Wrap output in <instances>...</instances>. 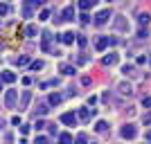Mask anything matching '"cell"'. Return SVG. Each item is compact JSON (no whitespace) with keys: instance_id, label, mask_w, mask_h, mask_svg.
<instances>
[{"instance_id":"cell-9","label":"cell","mask_w":151,"mask_h":144,"mask_svg":"<svg viewBox=\"0 0 151 144\" xmlns=\"http://www.w3.org/2000/svg\"><path fill=\"white\" fill-rule=\"evenodd\" d=\"M117 92H120L122 97H131V95H133V86L129 81H122L120 86H117Z\"/></svg>"},{"instance_id":"cell-17","label":"cell","mask_w":151,"mask_h":144,"mask_svg":"<svg viewBox=\"0 0 151 144\" xmlns=\"http://www.w3.org/2000/svg\"><path fill=\"white\" fill-rule=\"evenodd\" d=\"M47 113H50V104H47V101H41V104L36 106V115L43 117V115H47Z\"/></svg>"},{"instance_id":"cell-43","label":"cell","mask_w":151,"mask_h":144,"mask_svg":"<svg viewBox=\"0 0 151 144\" xmlns=\"http://www.w3.org/2000/svg\"><path fill=\"white\" fill-rule=\"evenodd\" d=\"M145 138H147V142L151 144V128H149V131H147V135H145Z\"/></svg>"},{"instance_id":"cell-36","label":"cell","mask_w":151,"mask_h":144,"mask_svg":"<svg viewBox=\"0 0 151 144\" xmlns=\"http://www.w3.org/2000/svg\"><path fill=\"white\" fill-rule=\"evenodd\" d=\"M34 128H36V131H41V128H45V122H43V119H36V124H34Z\"/></svg>"},{"instance_id":"cell-44","label":"cell","mask_w":151,"mask_h":144,"mask_svg":"<svg viewBox=\"0 0 151 144\" xmlns=\"http://www.w3.org/2000/svg\"><path fill=\"white\" fill-rule=\"evenodd\" d=\"M0 128H5V119L0 117Z\"/></svg>"},{"instance_id":"cell-15","label":"cell","mask_w":151,"mask_h":144,"mask_svg":"<svg viewBox=\"0 0 151 144\" xmlns=\"http://www.w3.org/2000/svg\"><path fill=\"white\" fill-rule=\"evenodd\" d=\"M0 79H2V83H14V81H16V75H14L12 70H2Z\"/></svg>"},{"instance_id":"cell-25","label":"cell","mask_w":151,"mask_h":144,"mask_svg":"<svg viewBox=\"0 0 151 144\" xmlns=\"http://www.w3.org/2000/svg\"><path fill=\"white\" fill-rule=\"evenodd\" d=\"M29 68H32V70H36V72H38V70H43V68H45V63L41 61V59H36V61H32V63H29Z\"/></svg>"},{"instance_id":"cell-38","label":"cell","mask_w":151,"mask_h":144,"mask_svg":"<svg viewBox=\"0 0 151 144\" xmlns=\"http://www.w3.org/2000/svg\"><path fill=\"white\" fill-rule=\"evenodd\" d=\"M79 20H81L83 25H86V23H90V16H88V14H83V11H81V16H79Z\"/></svg>"},{"instance_id":"cell-24","label":"cell","mask_w":151,"mask_h":144,"mask_svg":"<svg viewBox=\"0 0 151 144\" xmlns=\"http://www.w3.org/2000/svg\"><path fill=\"white\" fill-rule=\"evenodd\" d=\"M72 142H75V144H88V135H86V133H79Z\"/></svg>"},{"instance_id":"cell-6","label":"cell","mask_w":151,"mask_h":144,"mask_svg":"<svg viewBox=\"0 0 151 144\" xmlns=\"http://www.w3.org/2000/svg\"><path fill=\"white\" fill-rule=\"evenodd\" d=\"M117 61H120V54H117V52H111V54H106V57H101V65H106V68L115 65Z\"/></svg>"},{"instance_id":"cell-34","label":"cell","mask_w":151,"mask_h":144,"mask_svg":"<svg viewBox=\"0 0 151 144\" xmlns=\"http://www.w3.org/2000/svg\"><path fill=\"white\" fill-rule=\"evenodd\" d=\"M142 124H145V126H151V113H147L145 117H142Z\"/></svg>"},{"instance_id":"cell-32","label":"cell","mask_w":151,"mask_h":144,"mask_svg":"<svg viewBox=\"0 0 151 144\" xmlns=\"http://www.w3.org/2000/svg\"><path fill=\"white\" fill-rule=\"evenodd\" d=\"M5 144H14V135H12V131H7V133H5Z\"/></svg>"},{"instance_id":"cell-39","label":"cell","mask_w":151,"mask_h":144,"mask_svg":"<svg viewBox=\"0 0 151 144\" xmlns=\"http://www.w3.org/2000/svg\"><path fill=\"white\" fill-rule=\"evenodd\" d=\"M81 83H83V86H90V83H93V79L86 75V77H81Z\"/></svg>"},{"instance_id":"cell-1","label":"cell","mask_w":151,"mask_h":144,"mask_svg":"<svg viewBox=\"0 0 151 144\" xmlns=\"http://www.w3.org/2000/svg\"><path fill=\"white\" fill-rule=\"evenodd\" d=\"M111 16H113V11H111V9H99V11L95 14L93 16V20H95V25H106L108 20H111Z\"/></svg>"},{"instance_id":"cell-21","label":"cell","mask_w":151,"mask_h":144,"mask_svg":"<svg viewBox=\"0 0 151 144\" xmlns=\"http://www.w3.org/2000/svg\"><path fill=\"white\" fill-rule=\"evenodd\" d=\"M36 34H38V27H36V25H27V27H25V36L34 38Z\"/></svg>"},{"instance_id":"cell-2","label":"cell","mask_w":151,"mask_h":144,"mask_svg":"<svg viewBox=\"0 0 151 144\" xmlns=\"http://www.w3.org/2000/svg\"><path fill=\"white\" fill-rule=\"evenodd\" d=\"M16 104H18V90L7 88L5 90V106L7 108H16Z\"/></svg>"},{"instance_id":"cell-11","label":"cell","mask_w":151,"mask_h":144,"mask_svg":"<svg viewBox=\"0 0 151 144\" xmlns=\"http://www.w3.org/2000/svg\"><path fill=\"white\" fill-rule=\"evenodd\" d=\"M106 47H108V36H97V41H95V50L104 52Z\"/></svg>"},{"instance_id":"cell-33","label":"cell","mask_w":151,"mask_h":144,"mask_svg":"<svg viewBox=\"0 0 151 144\" xmlns=\"http://www.w3.org/2000/svg\"><path fill=\"white\" fill-rule=\"evenodd\" d=\"M7 14H9V5H2V2H0V16H7Z\"/></svg>"},{"instance_id":"cell-22","label":"cell","mask_w":151,"mask_h":144,"mask_svg":"<svg viewBox=\"0 0 151 144\" xmlns=\"http://www.w3.org/2000/svg\"><path fill=\"white\" fill-rule=\"evenodd\" d=\"M59 144H72V135L70 133H61L59 135Z\"/></svg>"},{"instance_id":"cell-46","label":"cell","mask_w":151,"mask_h":144,"mask_svg":"<svg viewBox=\"0 0 151 144\" xmlns=\"http://www.w3.org/2000/svg\"><path fill=\"white\" fill-rule=\"evenodd\" d=\"M149 65H151V57H149Z\"/></svg>"},{"instance_id":"cell-41","label":"cell","mask_w":151,"mask_h":144,"mask_svg":"<svg viewBox=\"0 0 151 144\" xmlns=\"http://www.w3.org/2000/svg\"><path fill=\"white\" fill-rule=\"evenodd\" d=\"M12 124L14 126H20V117H18V115H14V117H12Z\"/></svg>"},{"instance_id":"cell-26","label":"cell","mask_w":151,"mask_h":144,"mask_svg":"<svg viewBox=\"0 0 151 144\" xmlns=\"http://www.w3.org/2000/svg\"><path fill=\"white\" fill-rule=\"evenodd\" d=\"M34 144H52V142H50V138H47V135H36Z\"/></svg>"},{"instance_id":"cell-27","label":"cell","mask_w":151,"mask_h":144,"mask_svg":"<svg viewBox=\"0 0 151 144\" xmlns=\"http://www.w3.org/2000/svg\"><path fill=\"white\" fill-rule=\"evenodd\" d=\"M145 38H149V29L140 27V29H138V41H145Z\"/></svg>"},{"instance_id":"cell-29","label":"cell","mask_w":151,"mask_h":144,"mask_svg":"<svg viewBox=\"0 0 151 144\" xmlns=\"http://www.w3.org/2000/svg\"><path fill=\"white\" fill-rule=\"evenodd\" d=\"M77 43H79V47H86V45H88V38L83 36V34H79V36H77Z\"/></svg>"},{"instance_id":"cell-12","label":"cell","mask_w":151,"mask_h":144,"mask_svg":"<svg viewBox=\"0 0 151 144\" xmlns=\"http://www.w3.org/2000/svg\"><path fill=\"white\" fill-rule=\"evenodd\" d=\"M149 23H151V14H147V11H142V14H138V25L140 27H149Z\"/></svg>"},{"instance_id":"cell-4","label":"cell","mask_w":151,"mask_h":144,"mask_svg":"<svg viewBox=\"0 0 151 144\" xmlns=\"http://www.w3.org/2000/svg\"><path fill=\"white\" fill-rule=\"evenodd\" d=\"M95 113H97L95 108H93V110H90L88 106H81V108H79V110H77V119H79V122H90V117H93Z\"/></svg>"},{"instance_id":"cell-45","label":"cell","mask_w":151,"mask_h":144,"mask_svg":"<svg viewBox=\"0 0 151 144\" xmlns=\"http://www.w3.org/2000/svg\"><path fill=\"white\" fill-rule=\"evenodd\" d=\"M88 144H97V142H88Z\"/></svg>"},{"instance_id":"cell-5","label":"cell","mask_w":151,"mask_h":144,"mask_svg":"<svg viewBox=\"0 0 151 144\" xmlns=\"http://www.w3.org/2000/svg\"><path fill=\"white\" fill-rule=\"evenodd\" d=\"M70 20H75V7H72V5L63 7L61 16H59V23H70Z\"/></svg>"},{"instance_id":"cell-7","label":"cell","mask_w":151,"mask_h":144,"mask_svg":"<svg viewBox=\"0 0 151 144\" xmlns=\"http://www.w3.org/2000/svg\"><path fill=\"white\" fill-rule=\"evenodd\" d=\"M29 101H32V92H29V90H23V92H20V99H18V106H20V110H27Z\"/></svg>"},{"instance_id":"cell-30","label":"cell","mask_w":151,"mask_h":144,"mask_svg":"<svg viewBox=\"0 0 151 144\" xmlns=\"http://www.w3.org/2000/svg\"><path fill=\"white\" fill-rule=\"evenodd\" d=\"M50 9H41V14H38V20H47V18H50Z\"/></svg>"},{"instance_id":"cell-10","label":"cell","mask_w":151,"mask_h":144,"mask_svg":"<svg viewBox=\"0 0 151 144\" xmlns=\"http://www.w3.org/2000/svg\"><path fill=\"white\" fill-rule=\"evenodd\" d=\"M79 119H77V113H63L61 115V124H65V126H75Z\"/></svg>"},{"instance_id":"cell-40","label":"cell","mask_w":151,"mask_h":144,"mask_svg":"<svg viewBox=\"0 0 151 144\" xmlns=\"http://www.w3.org/2000/svg\"><path fill=\"white\" fill-rule=\"evenodd\" d=\"M47 131H50V135H57V124H50V126H47Z\"/></svg>"},{"instance_id":"cell-8","label":"cell","mask_w":151,"mask_h":144,"mask_svg":"<svg viewBox=\"0 0 151 144\" xmlns=\"http://www.w3.org/2000/svg\"><path fill=\"white\" fill-rule=\"evenodd\" d=\"M59 72H61L63 77H75L77 68H75V65H70V63H61V65H59Z\"/></svg>"},{"instance_id":"cell-20","label":"cell","mask_w":151,"mask_h":144,"mask_svg":"<svg viewBox=\"0 0 151 144\" xmlns=\"http://www.w3.org/2000/svg\"><path fill=\"white\" fill-rule=\"evenodd\" d=\"M95 131H97V133H101V135H104V133L108 131V124H106V122H104V119H99V122L95 124Z\"/></svg>"},{"instance_id":"cell-13","label":"cell","mask_w":151,"mask_h":144,"mask_svg":"<svg viewBox=\"0 0 151 144\" xmlns=\"http://www.w3.org/2000/svg\"><path fill=\"white\" fill-rule=\"evenodd\" d=\"M122 75H126V77H138V68L131 65V63H126V65H122Z\"/></svg>"},{"instance_id":"cell-14","label":"cell","mask_w":151,"mask_h":144,"mask_svg":"<svg viewBox=\"0 0 151 144\" xmlns=\"http://www.w3.org/2000/svg\"><path fill=\"white\" fill-rule=\"evenodd\" d=\"M75 34H72V32H65V34H61V36H59V41H61V43L63 45H72V43H75Z\"/></svg>"},{"instance_id":"cell-3","label":"cell","mask_w":151,"mask_h":144,"mask_svg":"<svg viewBox=\"0 0 151 144\" xmlns=\"http://www.w3.org/2000/svg\"><path fill=\"white\" fill-rule=\"evenodd\" d=\"M120 135H122L124 140H133L135 135H138V128H135L133 124H124V126L120 128Z\"/></svg>"},{"instance_id":"cell-18","label":"cell","mask_w":151,"mask_h":144,"mask_svg":"<svg viewBox=\"0 0 151 144\" xmlns=\"http://www.w3.org/2000/svg\"><path fill=\"white\" fill-rule=\"evenodd\" d=\"M63 101V95H59V92H50V99H47V104L50 106H59Z\"/></svg>"},{"instance_id":"cell-37","label":"cell","mask_w":151,"mask_h":144,"mask_svg":"<svg viewBox=\"0 0 151 144\" xmlns=\"http://www.w3.org/2000/svg\"><path fill=\"white\" fill-rule=\"evenodd\" d=\"M29 128H32V126H27V124H20V135H27V133H29Z\"/></svg>"},{"instance_id":"cell-28","label":"cell","mask_w":151,"mask_h":144,"mask_svg":"<svg viewBox=\"0 0 151 144\" xmlns=\"http://www.w3.org/2000/svg\"><path fill=\"white\" fill-rule=\"evenodd\" d=\"M23 16H25V18H32V16H34V9H32L27 2H25V7H23Z\"/></svg>"},{"instance_id":"cell-31","label":"cell","mask_w":151,"mask_h":144,"mask_svg":"<svg viewBox=\"0 0 151 144\" xmlns=\"http://www.w3.org/2000/svg\"><path fill=\"white\" fill-rule=\"evenodd\" d=\"M142 106H145V108H151V95L142 97Z\"/></svg>"},{"instance_id":"cell-19","label":"cell","mask_w":151,"mask_h":144,"mask_svg":"<svg viewBox=\"0 0 151 144\" xmlns=\"http://www.w3.org/2000/svg\"><path fill=\"white\" fill-rule=\"evenodd\" d=\"M32 63V59L27 57V54H20L18 59H16V65H18V68H23V65H29Z\"/></svg>"},{"instance_id":"cell-42","label":"cell","mask_w":151,"mask_h":144,"mask_svg":"<svg viewBox=\"0 0 151 144\" xmlns=\"http://www.w3.org/2000/svg\"><path fill=\"white\" fill-rule=\"evenodd\" d=\"M97 104V97H88V106H95Z\"/></svg>"},{"instance_id":"cell-35","label":"cell","mask_w":151,"mask_h":144,"mask_svg":"<svg viewBox=\"0 0 151 144\" xmlns=\"http://www.w3.org/2000/svg\"><path fill=\"white\" fill-rule=\"evenodd\" d=\"M101 101H104V104H111V92H108V90L101 95Z\"/></svg>"},{"instance_id":"cell-23","label":"cell","mask_w":151,"mask_h":144,"mask_svg":"<svg viewBox=\"0 0 151 144\" xmlns=\"http://www.w3.org/2000/svg\"><path fill=\"white\" fill-rule=\"evenodd\" d=\"M93 5H95L93 0H81V2H79V9H81V11L86 14V11H88V9H90V7H93Z\"/></svg>"},{"instance_id":"cell-16","label":"cell","mask_w":151,"mask_h":144,"mask_svg":"<svg viewBox=\"0 0 151 144\" xmlns=\"http://www.w3.org/2000/svg\"><path fill=\"white\" fill-rule=\"evenodd\" d=\"M113 27H115L117 32H124V29H126V18H124V16H115Z\"/></svg>"}]
</instances>
